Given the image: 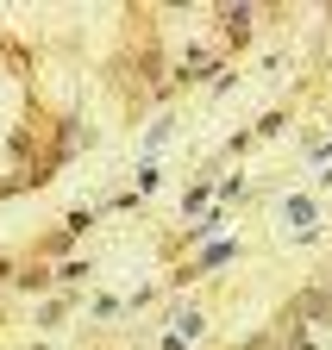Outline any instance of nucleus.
Segmentation results:
<instances>
[{
    "label": "nucleus",
    "instance_id": "obj_1",
    "mask_svg": "<svg viewBox=\"0 0 332 350\" xmlns=\"http://www.w3.org/2000/svg\"><path fill=\"white\" fill-rule=\"evenodd\" d=\"M288 219H295V226H314V200H288Z\"/></svg>",
    "mask_w": 332,
    "mask_h": 350
}]
</instances>
